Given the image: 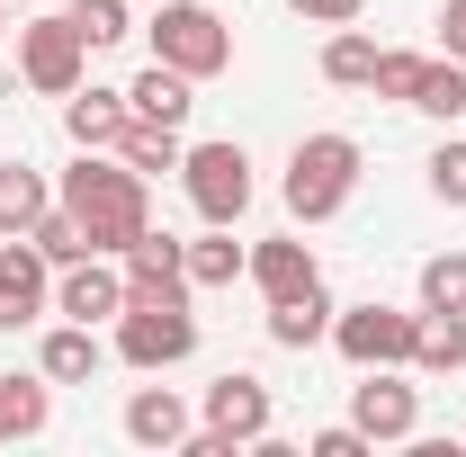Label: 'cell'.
<instances>
[{
	"label": "cell",
	"mask_w": 466,
	"mask_h": 457,
	"mask_svg": "<svg viewBox=\"0 0 466 457\" xmlns=\"http://www.w3.org/2000/svg\"><path fill=\"white\" fill-rule=\"evenodd\" d=\"M36 368H46L55 386H90V377L108 368V350H99V323H55V332L36 341Z\"/></svg>",
	"instance_id": "cell-17"
},
{
	"label": "cell",
	"mask_w": 466,
	"mask_h": 457,
	"mask_svg": "<svg viewBox=\"0 0 466 457\" xmlns=\"http://www.w3.org/2000/svg\"><path fill=\"white\" fill-rule=\"evenodd\" d=\"M55 314H72V323H116L126 314V269H116L108 251L55 269Z\"/></svg>",
	"instance_id": "cell-11"
},
{
	"label": "cell",
	"mask_w": 466,
	"mask_h": 457,
	"mask_svg": "<svg viewBox=\"0 0 466 457\" xmlns=\"http://www.w3.org/2000/svg\"><path fill=\"white\" fill-rule=\"evenodd\" d=\"M431 198H440V207H466V144L458 135L431 153Z\"/></svg>",
	"instance_id": "cell-30"
},
{
	"label": "cell",
	"mask_w": 466,
	"mask_h": 457,
	"mask_svg": "<svg viewBox=\"0 0 466 457\" xmlns=\"http://www.w3.org/2000/svg\"><path fill=\"white\" fill-rule=\"evenodd\" d=\"M153 63H171L188 81H216L233 63V27L207 0H153Z\"/></svg>",
	"instance_id": "cell-3"
},
{
	"label": "cell",
	"mask_w": 466,
	"mask_h": 457,
	"mask_svg": "<svg viewBox=\"0 0 466 457\" xmlns=\"http://www.w3.org/2000/svg\"><path fill=\"white\" fill-rule=\"evenodd\" d=\"M242 279H251L269 305H279V296H305V287H323V260H314V242H296V233H269V242H251Z\"/></svg>",
	"instance_id": "cell-13"
},
{
	"label": "cell",
	"mask_w": 466,
	"mask_h": 457,
	"mask_svg": "<svg viewBox=\"0 0 466 457\" xmlns=\"http://www.w3.org/2000/svg\"><path fill=\"white\" fill-rule=\"evenodd\" d=\"M412 332H421V314L377 305V296L332 314V350H341L350 368H412Z\"/></svg>",
	"instance_id": "cell-8"
},
{
	"label": "cell",
	"mask_w": 466,
	"mask_h": 457,
	"mask_svg": "<svg viewBox=\"0 0 466 457\" xmlns=\"http://www.w3.org/2000/svg\"><path fill=\"white\" fill-rule=\"evenodd\" d=\"M0 27H9V18H0Z\"/></svg>",
	"instance_id": "cell-34"
},
{
	"label": "cell",
	"mask_w": 466,
	"mask_h": 457,
	"mask_svg": "<svg viewBox=\"0 0 466 457\" xmlns=\"http://www.w3.org/2000/svg\"><path fill=\"white\" fill-rule=\"evenodd\" d=\"M288 9H296V18H314V27H350L368 0H288Z\"/></svg>",
	"instance_id": "cell-32"
},
{
	"label": "cell",
	"mask_w": 466,
	"mask_h": 457,
	"mask_svg": "<svg viewBox=\"0 0 466 457\" xmlns=\"http://www.w3.org/2000/svg\"><path fill=\"white\" fill-rule=\"evenodd\" d=\"M135 126V108H126V90H72L63 99V135L81 144V153H108L116 135Z\"/></svg>",
	"instance_id": "cell-16"
},
{
	"label": "cell",
	"mask_w": 466,
	"mask_h": 457,
	"mask_svg": "<svg viewBox=\"0 0 466 457\" xmlns=\"http://www.w3.org/2000/svg\"><path fill=\"white\" fill-rule=\"evenodd\" d=\"M412 108H421V117H440V126H449V117H466V63H458V55H440L431 72H421Z\"/></svg>",
	"instance_id": "cell-27"
},
{
	"label": "cell",
	"mask_w": 466,
	"mask_h": 457,
	"mask_svg": "<svg viewBox=\"0 0 466 457\" xmlns=\"http://www.w3.org/2000/svg\"><path fill=\"white\" fill-rule=\"evenodd\" d=\"M126 108L144 117V126H188V108H198V81H188V72H171V63H144V72H135V81H126Z\"/></svg>",
	"instance_id": "cell-14"
},
{
	"label": "cell",
	"mask_w": 466,
	"mask_h": 457,
	"mask_svg": "<svg viewBox=\"0 0 466 457\" xmlns=\"http://www.w3.org/2000/svg\"><path fill=\"white\" fill-rule=\"evenodd\" d=\"M116 269H126V296H198V287H188V242L162 233V225L135 233V251H126Z\"/></svg>",
	"instance_id": "cell-12"
},
{
	"label": "cell",
	"mask_w": 466,
	"mask_h": 457,
	"mask_svg": "<svg viewBox=\"0 0 466 457\" xmlns=\"http://www.w3.org/2000/svg\"><path fill=\"white\" fill-rule=\"evenodd\" d=\"M46 305H55V260L27 233H9L0 242V332H27Z\"/></svg>",
	"instance_id": "cell-10"
},
{
	"label": "cell",
	"mask_w": 466,
	"mask_h": 457,
	"mask_svg": "<svg viewBox=\"0 0 466 457\" xmlns=\"http://www.w3.org/2000/svg\"><path fill=\"white\" fill-rule=\"evenodd\" d=\"M72 27L90 36V55H99V46H126V36H135L126 0H72Z\"/></svg>",
	"instance_id": "cell-28"
},
{
	"label": "cell",
	"mask_w": 466,
	"mask_h": 457,
	"mask_svg": "<svg viewBox=\"0 0 466 457\" xmlns=\"http://www.w3.org/2000/svg\"><path fill=\"white\" fill-rule=\"evenodd\" d=\"M126 440L135 449H188V403L171 386H135L126 395Z\"/></svg>",
	"instance_id": "cell-15"
},
{
	"label": "cell",
	"mask_w": 466,
	"mask_h": 457,
	"mask_svg": "<svg viewBox=\"0 0 466 457\" xmlns=\"http://www.w3.org/2000/svg\"><path fill=\"white\" fill-rule=\"evenodd\" d=\"M377 55H386L377 36L332 27V46H323V81H332V90H368V81H377Z\"/></svg>",
	"instance_id": "cell-22"
},
{
	"label": "cell",
	"mask_w": 466,
	"mask_h": 457,
	"mask_svg": "<svg viewBox=\"0 0 466 457\" xmlns=\"http://www.w3.org/2000/svg\"><path fill=\"white\" fill-rule=\"evenodd\" d=\"M377 440L359 431V421H332V431H314V457H368Z\"/></svg>",
	"instance_id": "cell-31"
},
{
	"label": "cell",
	"mask_w": 466,
	"mask_h": 457,
	"mask_svg": "<svg viewBox=\"0 0 466 457\" xmlns=\"http://www.w3.org/2000/svg\"><path fill=\"white\" fill-rule=\"evenodd\" d=\"M46 207H55V179L27 171V162H0V242H9V233H27Z\"/></svg>",
	"instance_id": "cell-20"
},
{
	"label": "cell",
	"mask_w": 466,
	"mask_h": 457,
	"mask_svg": "<svg viewBox=\"0 0 466 457\" xmlns=\"http://www.w3.org/2000/svg\"><path fill=\"white\" fill-rule=\"evenodd\" d=\"M350 421L377 440V449H395L421 431V386H404V368H359V386H350Z\"/></svg>",
	"instance_id": "cell-9"
},
{
	"label": "cell",
	"mask_w": 466,
	"mask_h": 457,
	"mask_svg": "<svg viewBox=\"0 0 466 457\" xmlns=\"http://www.w3.org/2000/svg\"><path fill=\"white\" fill-rule=\"evenodd\" d=\"M421 72H431V55H377V99H395V108H412V90H421Z\"/></svg>",
	"instance_id": "cell-29"
},
{
	"label": "cell",
	"mask_w": 466,
	"mask_h": 457,
	"mask_svg": "<svg viewBox=\"0 0 466 457\" xmlns=\"http://www.w3.org/2000/svg\"><path fill=\"white\" fill-rule=\"evenodd\" d=\"M27 242H36V251H46L55 269H72V260H90V233H81V216H72V207H46V216L27 225Z\"/></svg>",
	"instance_id": "cell-26"
},
{
	"label": "cell",
	"mask_w": 466,
	"mask_h": 457,
	"mask_svg": "<svg viewBox=\"0 0 466 457\" xmlns=\"http://www.w3.org/2000/svg\"><path fill=\"white\" fill-rule=\"evenodd\" d=\"M332 314H341V305H332L323 287L279 296V305H269V341H279V350H314V341H332Z\"/></svg>",
	"instance_id": "cell-19"
},
{
	"label": "cell",
	"mask_w": 466,
	"mask_h": 457,
	"mask_svg": "<svg viewBox=\"0 0 466 457\" xmlns=\"http://www.w3.org/2000/svg\"><path fill=\"white\" fill-rule=\"evenodd\" d=\"M18 72H27V90H46V99H72V90H81V72H90V36L72 27V9L18 27Z\"/></svg>",
	"instance_id": "cell-7"
},
{
	"label": "cell",
	"mask_w": 466,
	"mask_h": 457,
	"mask_svg": "<svg viewBox=\"0 0 466 457\" xmlns=\"http://www.w3.org/2000/svg\"><path fill=\"white\" fill-rule=\"evenodd\" d=\"M242 260H251V251L233 242V225H207L198 242H188V287H233Z\"/></svg>",
	"instance_id": "cell-23"
},
{
	"label": "cell",
	"mask_w": 466,
	"mask_h": 457,
	"mask_svg": "<svg viewBox=\"0 0 466 457\" xmlns=\"http://www.w3.org/2000/svg\"><path fill=\"white\" fill-rule=\"evenodd\" d=\"M440 55L466 63V0H449V9H440Z\"/></svg>",
	"instance_id": "cell-33"
},
{
	"label": "cell",
	"mask_w": 466,
	"mask_h": 457,
	"mask_svg": "<svg viewBox=\"0 0 466 457\" xmlns=\"http://www.w3.org/2000/svg\"><path fill=\"white\" fill-rule=\"evenodd\" d=\"M55 207L81 216L90 251L126 260V251H135V233H153V179L135 171L126 153H81V162L55 179Z\"/></svg>",
	"instance_id": "cell-1"
},
{
	"label": "cell",
	"mask_w": 466,
	"mask_h": 457,
	"mask_svg": "<svg viewBox=\"0 0 466 457\" xmlns=\"http://www.w3.org/2000/svg\"><path fill=\"white\" fill-rule=\"evenodd\" d=\"M55 421V377L36 368V377H0V449L9 440H36Z\"/></svg>",
	"instance_id": "cell-18"
},
{
	"label": "cell",
	"mask_w": 466,
	"mask_h": 457,
	"mask_svg": "<svg viewBox=\"0 0 466 457\" xmlns=\"http://www.w3.org/2000/svg\"><path fill=\"white\" fill-rule=\"evenodd\" d=\"M116 359H126V368H179V359H198V314H188V296H126V314H116Z\"/></svg>",
	"instance_id": "cell-4"
},
{
	"label": "cell",
	"mask_w": 466,
	"mask_h": 457,
	"mask_svg": "<svg viewBox=\"0 0 466 457\" xmlns=\"http://www.w3.org/2000/svg\"><path fill=\"white\" fill-rule=\"evenodd\" d=\"M412 368H421V377H458V368H466V314H421Z\"/></svg>",
	"instance_id": "cell-21"
},
{
	"label": "cell",
	"mask_w": 466,
	"mask_h": 457,
	"mask_svg": "<svg viewBox=\"0 0 466 457\" xmlns=\"http://www.w3.org/2000/svg\"><path fill=\"white\" fill-rule=\"evenodd\" d=\"M251 440H269V386L251 368H233L207 386V431H188V457H233Z\"/></svg>",
	"instance_id": "cell-6"
},
{
	"label": "cell",
	"mask_w": 466,
	"mask_h": 457,
	"mask_svg": "<svg viewBox=\"0 0 466 457\" xmlns=\"http://www.w3.org/2000/svg\"><path fill=\"white\" fill-rule=\"evenodd\" d=\"M421 314H466V251H431L421 260Z\"/></svg>",
	"instance_id": "cell-25"
},
{
	"label": "cell",
	"mask_w": 466,
	"mask_h": 457,
	"mask_svg": "<svg viewBox=\"0 0 466 457\" xmlns=\"http://www.w3.org/2000/svg\"><path fill=\"white\" fill-rule=\"evenodd\" d=\"M179 188H188L198 225H242L251 216V153L242 144H188L179 153Z\"/></svg>",
	"instance_id": "cell-5"
},
{
	"label": "cell",
	"mask_w": 466,
	"mask_h": 457,
	"mask_svg": "<svg viewBox=\"0 0 466 457\" xmlns=\"http://www.w3.org/2000/svg\"><path fill=\"white\" fill-rule=\"evenodd\" d=\"M359 171H368V153L350 135H305L288 153V216L296 225H332L350 207V188H359Z\"/></svg>",
	"instance_id": "cell-2"
},
{
	"label": "cell",
	"mask_w": 466,
	"mask_h": 457,
	"mask_svg": "<svg viewBox=\"0 0 466 457\" xmlns=\"http://www.w3.org/2000/svg\"><path fill=\"white\" fill-rule=\"evenodd\" d=\"M108 153H126V162H135V171H144V179H162V171H179V153H188V144H179L171 126H144V117H135V126L116 135Z\"/></svg>",
	"instance_id": "cell-24"
}]
</instances>
